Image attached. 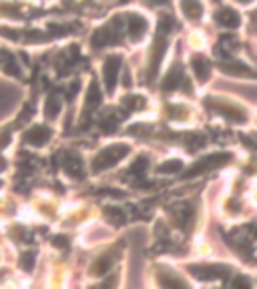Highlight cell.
I'll return each mask as SVG.
<instances>
[{"instance_id":"6da1fadb","label":"cell","mask_w":257,"mask_h":289,"mask_svg":"<svg viewBox=\"0 0 257 289\" xmlns=\"http://www.w3.org/2000/svg\"><path fill=\"white\" fill-rule=\"evenodd\" d=\"M129 144L125 143H117V144H111V147L107 149H102L94 159H92V171L94 173H100V171H105L113 165H117L121 159H125L129 155Z\"/></svg>"},{"instance_id":"7a4b0ae2","label":"cell","mask_w":257,"mask_h":289,"mask_svg":"<svg viewBox=\"0 0 257 289\" xmlns=\"http://www.w3.org/2000/svg\"><path fill=\"white\" fill-rule=\"evenodd\" d=\"M189 273H193V277L201 279V281H215V279H227L231 269L227 265H219V263H195L187 267Z\"/></svg>"},{"instance_id":"3957f363","label":"cell","mask_w":257,"mask_h":289,"mask_svg":"<svg viewBox=\"0 0 257 289\" xmlns=\"http://www.w3.org/2000/svg\"><path fill=\"white\" fill-rule=\"evenodd\" d=\"M231 159H233L231 153H213V155H207V157L199 159V161L185 173V179H193V177H197V175H201V173H207V171H211V169H217V167L229 163Z\"/></svg>"},{"instance_id":"277c9868","label":"cell","mask_w":257,"mask_h":289,"mask_svg":"<svg viewBox=\"0 0 257 289\" xmlns=\"http://www.w3.org/2000/svg\"><path fill=\"white\" fill-rule=\"evenodd\" d=\"M121 57L119 55H113L105 61V67H102V78H105V88L109 92L115 90L117 86V80H119V72H121Z\"/></svg>"},{"instance_id":"5b68a950","label":"cell","mask_w":257,"mask_h":289,"mask_svg":"<svg viewBox=\"0 0 257 289\" xmlns=\"http://www.w3.org/2000/svg\"><path fill=\"white\" fill-rule=\"evenodd\" d=\"M205 105L211 107V109H215L217 113H221L223 117H227V119H229V121H233V123H245V113H243L241 109H237V107L229 105V103H221V101H207Z\"/></svg>"},{"instance_id":"8992f818","label":"cell","mask_w":257,"mask_h":289,"mask_svg":"<svg viewBox=\"0 0 257 289\" xmlns=\"http://www.w3.org/2000/svg\"><path fill=\"white\" fill-rule=\"evenodd\" d=\"M117 26H119V22L109 24L105 28L96 30L94 36H92V46L98 48V46H105V44H111V42H119V30H117Z\"/></svg>"},{"instance_id":"52a82bcc","label":"cell","mask_w":257,"mask_h":289,"mask_svg":"<svg viewBox=\"0 0 257 289\" xmlns=\"http://www.w3.org/2000/svg\"><path fill=\"white\" fill-rule=\"evenodd\" d=\"M50 137H53V131H50L48 127H44V125H36V127H32V129L26 131L24 141H26L28 144H32V147H42V144H44Z\"/></svg>"},{"instance_id":"ba28073f","label":"cell","mask_w":257,"mask_h":289,"mask_svg":"<svg viewBox=\"0 0 257 289\" xmlns=\"http://www.w3.org/2000/svg\"><path fill=\"white\" fill-rule=\"evenodd\" d=\"M157 281H159L161 289H189V285H187L181 277H177L175 273H171V271H167V269H159Z\"/></svg>"},{"instance_id":"9c48e42d","label":"cell","mask_w":257,"mask_h":289,"mask_svg":"<svg viewBox=\"0 0 257 289\" xmlns=\"http://www.w3.org/2000/svg\"><path fill=\"white\" fill-rule=\"evenodd\" d=\"M185 80V76H183V67L181 65H173L171 67V71L165 74V78H163V82H161V88L163 90H175V88H179L181 86V82Z\"/></svg>"},{"instance_id":"30bf717a","label":"cell","mask_w":257,"mask_h":289,"mask_svg":"<svg viewBox=\"0 0 257 289\" xmlns=\"http://www.w3.org/2000/svg\"><path fill=\"white\" fill-rule=\"evenodd\" d=\"M215 20H217L221 26H225V28H237V26L241 24L239 14H237L233 8H227V6H223V8H219V10L215 12Z\"/></svg>"},{"instance_id":"8fae6325","label":"cell","mask_w":257,"mask_h":289,"mask_svg":"<svg viewBox=\"0 0 257 289\" xmlns=\"http://www.w3.org/2000/svg\"><path fill=\"white\" fill-rule=\"evenodd\" d=\"M63 169H65L71 177L83 179V161H81L79 155H75V153H65V157H63Z\"/></svg>"},{"instance_id":"7c38bea8","label":"cell","mask_w":257,"mask_h":289,"mask_svg":"<svg viewBox=\"0 0 257 289\" xmlns=\"http://www.w3.org/2000/svg\"><path fill=\"white\" fill-rule=\"evenodd\" d=\"M127 28H129V36L133 40H139L145 34V30H147V20L143 16H139V14H129Z\"/></svg>"},{"instance_id":"4fadbf2b","label":"cell","mask_w":257,"mask_h":289,"mask_svg":"<svg viewBox=\"0 0 257 289\" xmlns=\"http://www.w3.org/2000/svg\"><path fill=\"white\" fill-rule=\"evenodd\" d=\"M191 67H193V71H195V74H197V78H199L201 82L207 80V76H209V72H211V63L205 59L203 55H195V57L191 59Z\"/></svg>"},{"instance_id":"5bb4252c","label":"cell","mask_w":257,"mask_h":289,"mask_svg":"<svg viewBox=\"0 0 257 289\" xmlns=\"http://www.w3.org/2000/svg\"><path fill=\"white\" fill-rule=\"evenodd\" d=\"M181 10L189 20H199L203 14V6L199 0H181Z\"/></svg>"},{"instance_id":"9a60e30c","label":"cell","mask_w":257,"mask_h":289,"mask_svg":"<svg viewBox=\"0 0 257 289\" xmlns=\"http://www.w3.org/2000/svg\"><path fill=\"white\" fill-rule=\"evenodd\" d=\"M16 103V90L14 88H0V117L4 113H8V109H12V105Z\"/></svg>"},{"instance_id":"2e32d148","label":"cell","mask_w":257,"mask_h":289,"mask_svg":"<svg viewBox=\"0 0 257 289\" xmlns=\"http://www.w3.org/2000/svg\"><path fill=\"white\" fill-rule=\"evenodd\" d=\"M111 267H113V259H111L109 255H102V257H98V259L90 265V275L102 277V275L111 273Z\"/></svg>"},{"instance_id":"e0dca14e","label":"cell","mask_w":257,"mask_h":289,"mask_svg":"<svg viewBox=\"0 0 257 289\" xmlns=\"http://www.w3.org/2000/svg\"><path fill=\"white\" fill-rule=\"evenodd\" d=\"M221 71L223 72H229V74H237V76H251L253 74V71L251 69H247L245 65H241V63H223L221 65Z\"/></svg>"},{"instance_id":"ac0fdd59","label":"cell","mask_w":257,"mask_h":289,"mask_svg":"<svg viewBox=\"0 0 257 289\" xmlns=\"http://www.w3.org/2000/svg\"><path fill=\"white\" fill-rule=\"evenodd\" d=\"M105 217H107V221L113 223L115 227H121V225H125V221H127V215H125L123 209H119V207H107V209H105Z\"/></svg>"},{"instance_id":"d6986e66","label":"cell","mask_w":257,"mask_h":289,"mask_svg":"<svg viewBox=\"0 0 257 289\" xmlns=\"http://www.w3.org/2000/svg\"><path fill=\"white\" fill-rule=\"evenodd\" d=\"M59 113H61V99L59 96H48L46 99V105H44V115H46V119H57L59 117Z\"/></svg>"},{"instance_id":"ffe728a7","label":"cell","mask_w":257,"mask_h":289,"mask_svg":"<svg viewBox=\"0 0 257 289\" xmlns=\"http://www.w3.org/2000/svg\"><path fill=\"white\" fill-rule=\"evenodd\" d=\"M102 101V96H100V88L96 82H90L88 86V92H86V109H92V107H98Z\"/></svg>"},{"instance_id":"44dd1931","label":"cell","mask_w":257,"mask_h":289,"mask_svg":"<svg viewBox=\"0 0 257 289\" xmlns=\"http://www.w3.org/2000/svg\"><path fill=\"white\" fill-rule=\"evenodd\" d=\"M181 169H183V163L179 159H171V161L159 165L157 167V173H161V175H173V173H179Z\"/></svg>"},{"instance_id":"7402d4cb","label":"cell","mask_w":257,"mask_h":289,"mask_svg":"<svg viewBox=\"0 0 257 289\" xmlns=\"http://www.w3.org/2000/svg\"><path fill=\"white\" fill-rule=\"evenodd\" d=\"M20 267L24 269V271H32L34 269V263H36V255L32 253V251H24L22 255H20Z\"/></svg>"},{"instance_id":"603a6c76","label":"cell","mask_w":257,"mask_h":289,"mask_svg":"<svg viewBox=\"0 0 257 289\" xmlns=\"http://www.w3.org/2000/svg\"><path fill=\"white\" fill-rule=\"evenodd\" d=\"M123 107L129 109V111H135V109L143 107V99H141L139 94H131V96H127V99L123 101Z\"/></svg>"},{"instance_id":"cb8c5ba5","label":"cell","mask_w":257,"mask_h":289,"mask_svg":"<svg viewBox=\"0 0 257 289\" xmlns=\"http://www.w3.org/2000/svg\"><path fill=\"white\" fill-rule=\"evenodd\" d=\"M4 71H6V72H8L10 76H18V74H20V67L16 65V61H14V59H12L10 55L6 57V65H4Z\"/></svg>"},{"instance_id":"d4e9b609","label":"cell","mask_w":257,"mask_h":289,"mask_svg":"<svg viewBox=\"0 0 257 289\" xmlns=\"http://www.w3.org/2000/svg\"><path fill=\"white\" fill-rule=\"evenodd\" d=\"M231 289H251V283H249V279L245 275H237V277H233Z\"/></svg>"},{"instance_id":"484cf974","label":"cell","mask_w":257,"mask_h":289,"mask_svg":"<svg viewBox=\"0 0 257 289\" xmlns=\"http://www.w3.org/2000/svg\"><path fill=\"white\" fill-rule=\"evenodd\" d=\"M34 115V107L30 105V103H26L24 105V109H22V113H20V117H18V125H22V123H28V119Z\"/></svg>"},{"instance_id":"4316f807","label":"cell","mask_w":257,"mask_h":289,"mask_svg":"<svg viewBox=\"0 0 257 289\" xmlns=\"http://www.w3.org/2000/svg\"><path fill=\"white\" fill-rule=\"evenodd\" d=\"M147 165H149V161H147V157H139L135 163H133V167H131V173H143L145 169H147Z\"/></svg>"},{"instance_id":"83f0119b","label":"cell","mask_w":257,"mask_h":289,"mask_svg":"<svg viewBox=\"0 0 257 289\" xmlns=\"http://www.w3.org/2000/svg\"><path fill=\"white\" fill-rule=\"evenodd\" d=\"M53 245H55V247H61V249H67V247H69V239H67L65 235H57V237L53 239Z\"/></svg>"},{"instance_id":"f1b7e54d","label":"cell","mask_w":257,"mask_h":289,"mask_svg":"<svg viewBox=\"0 0 257 289\" xmlns=\"http://www.w3.org/2000/svg\"><path fill=\"white\" fill-rule=\"evenodd\" d=\"M8 143H10V131H2L0 133V149H4Z\"/></svg>"},{"instance_id":"f546056e","label":"cell","mask_w":257,"mask_h":289,"mask_svg":"<svg viewBox=\"0 0 257 289\" xmlns=\"http://www.w3.org/2000/svg\"><path fill=\"white\" fill-rule=\"evenodd\" d=\"M88 289H107V287H105V285H102V283H100V285H92V287H88Z\"/></svg>"},{"instance_id":"4dcf8cb0","label":"cell","mask_w":257,"mask_h":289,"mask_svg":"<svg viewBox=\"0 0 257 289\" xmlns=\"http://www.w3.org/2000/svg\"><path fill=\"white\" fill-rule=\"evenodd\" d=\"M153 4H163V2H167V0H151Z\"/></svg>"},{"instance_id":"1f68e13d","label":"cell","mask_w":257,"mask_h":289,"mask_svg":"<svg viewBox=\"0 0 257 289\" xmlns=\"http://www.w3.org/2000/svg\"><path fill=\"white\" fill-rule=\"evenodd\" d=\"M239 2H251V0H239Z\"/></svg>"},{"instance_id":"d6a6232c","label":"cell","mask_w":257,"mask_h":289,"mask_svg":"<svg viewBox=\"0 0 257 289\" xmlns=\"http://www.w3.org/2000/svg\"><path fill=\"white\" fill-rule=\"evenodd\" d=\"M0 187H2V181H0Z\"/></svg>"}]
</instances>
